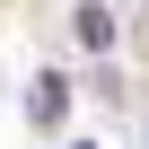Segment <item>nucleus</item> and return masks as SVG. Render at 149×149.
Returning a JSON list of instances; mask_svg holds the SVG:
<instances>
[{"mask_svg":"<svg viewBox=\"0 0 149 149\" xmlns=\"http://www.w3.org/2000/svg\"><path fill=\"white\" fill-rule=\"evenodd\" d=\"M61 105H70V79H61V70H44L35 97H26V114H35V123H61Z\"/></svg>","mask_w":149,"mask_h":149,"instance_id":"nucleus-1","label":"nucleus"},{"mask_svg":"<svg viewBox=\"0 0 149 149\" xmlns=\"http://www.w3.org/2000/svg\"><path fill=\"white\" fill-rule=\"evenodd\" d=\"M79 44L105 53V44H114V18H105V9H79Z\"/></svg>","mask_w":149,"mask_h":149,"instance_id":"nucleus-2","label":"nucleus"}]
</instances>
